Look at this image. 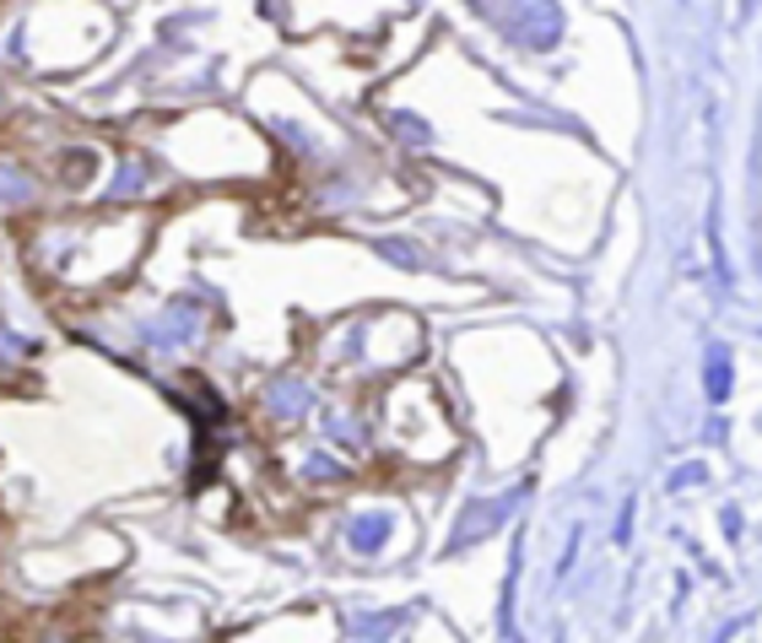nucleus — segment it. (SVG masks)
Here are the masks:
<instances>
[{
    "instance_id": "f257e3e1",
    "label": "nucleus",
    "mask_w": 762,
    "mask_h": 643,
    "mask_svg": "<svg viewBox=\"0 0 762 643\" xmlns=\"http://www.w3.org/2000/svg\"><path fill=\"white\" fill-rule=\"evenodd\" d=\"M498 22H504L508 33H519L524 44H552V33H557V11H552V0H508Z\"/></svg>"
}]
</instances>
